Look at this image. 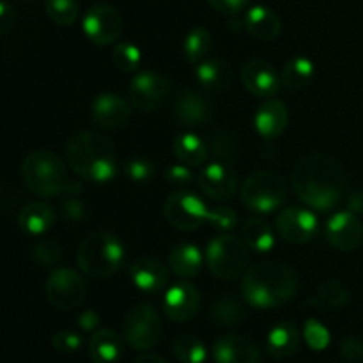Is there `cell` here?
I'll list each match as a JSON object with an SVG mask.
<instances>
[{"instance_id": "cell-33", "label": "cell", "mask_w": 363, "mask_h": 363, "mask_svg": "<svg viewBox=\"0 0 363 363\" xmlns=\"http://www.w3.org/2000/svg\"><path fill=\"white\" fill-rule=\"evenodd\" d=\"M347 301H350V291L346 289V286L339 280H328L321 284L312 303L321 311H340L346 307Z\"/></svg>"}, {"instance_id": "cell-41", "label": "cell", "mask_w": 363, "mask_h": 363, "mask_svg": "<svg viewBox=\"0 0 363 363\" xmlns=\"http://www.w3.org/2000/svg\"><path fill=\"white\" fill-rule=\"evenodd\" d=\"M124 172L131 183H149L155 177V165L145 158H131L124 165Z\"/></svg>"}, {"instance_id": "cell-50", "label": "cell", "mask_w": 363, "mask_h": 363, "mask_svg": "<svg viewBox=\"0 0 363 363\" xmlns=\"http://www.w3.org/2000/svg\"><path fill=\"white\" fill-rule=\"evenodd\" d=\"M133 363H167L165 358H162L160 354L155 353H142Z\"/></svg>"}, {"instance_id": "cell-43", "label": "cell", "mask_w": 363, "mask_h": 363, "mask_svg": "<svg viewBox=\"0 0 363 363\" xmlns=\"http://www.w3.org/2000/svg\"><path fill=\"white\" fill-rule=\"evenodd\" d=\"M208 223L211 227H215L216 230L229 233V230H233L234 227L238 225V215H236V211L230 208L209 209Z\"/></svg>"}, {"instance_id": "cell-21", "label": "cell", "mask_w": 363, "mask_h": 363, "mask_svg": "<svg viewBox=\"0 0 363 363\" xmlns=\"http://www.w3.org/2000/svg\"><path fill=\"white\" fill-rule=\"evenodd\" d=\"M289 124V112H287L286 103L279 99H269L262 103L254 116V128L259 133V137L266 140L279 138L286 131Z\"/></svg>"}, {"instance_id": "cell-6", "label": "cell", "mask_w": 363, "mask_h": 363, "mask_svg": "<svg viewBox=\"0 0 363 363\" xmlns=\"http://www.w3.org/2000/svg\"><path fill=\"white\" fill-rule=\"evenodd\" d=\"M206 264L220 280H234L245 277L250 269V248L230 234L213 238L206 248Z\"/></svg>"}, {"instance_id": "cell-30", "label": "cell", "mask_w": 363, "mask_h": 363, "mask_svg": "<svg viewBox=\"0 0 363 363\" xmlns=\"http://www.w3.org/2000/svg\"><path fill=\"white\" fill-rule=\"evenodd\" d=\"M241 234H243V240L248 245V248L259 252V254H266L275 247V234H273L272 227L261 218L247 220L243 223Z\"/></svg>"}, {"instance_id": "cell-8", "label": "cell", "mask_w": 363, "mask_h": 363, "mask_svg": "<svg viewBox=\"0 0 363 363\" xmlns=\"http://www.w3.org/2000/svg\"><path fill=\"white\" fill-rule=\"evenodd\" d=\"M163 325L156 308L138 303L131 308L123 321V335L128 346L135 351H149L160 342Z\"/></svg>"}, {"instance_id": "cell-20", "label": "cell", "mask_w": 363, "mask_h": 363, "mask_svg": "<svg viewBox=\"0 0 363 363\" xmlns=\"http://www.w3.org/2000/svg\"><path fill=\"white\" fill-rule=\"evenodd\" d=\"M130 275L135 287L145 294L160 293L162 289H165L167 282H169V269L156 257L137 259L131 264Z\"/></svg>"}, {"instance_id": "cell-26", "label": "cell", "mask_w": 363, "mask_h": 363, "mask_svg": "<svg viewBox=\"0 0 363 363\" xmlns=\"http://www.w3.org/2000/svg\"><path fill=\"white\" fill-rule=\"evenodd\" d=\"M169 266L179 279L190 280L199 275L202 268V252L194 243H179L170 250Z\"/></svg>"}, {"instance_id": "cell-2", "label": "cell", "mask_w": 363, "mask_h": 363, "mask_svg": "<svg viewBox=\"0 0 363 363\" xmlns=\"http://www.w3.org/2000/svg\"><path fill=\"white\" fill-rule=\"evenodd\" d=\"M67 163L71 170L89 183L105 184L116 177V149L105 135L98 131H78L67 140Z\"/></svg>"}, {"instance_id": "cell-1", "label": "cell", "mask_w": 363, "mask_h": 363, "mask_svg": "<svg viewBox=\"0 0 363 363\" xmlns=\"http://www.w3.org/2000/svg\"><path fill=\"white\" fill-rule=\"evenodd\" d=\"M291 183L305 206L318 211H330L342 199L346 174L342 165L330 155L311 152L296 162Z\"/></svg>"}, {"instance_id": "cell-46", "label": "cell", "mask_w": 363, "mask_h": 363, "mask_svg": "<svg viewBox=\"0 0 363 363\" xmlns=\"http://www.w3.org/2000/svg\"><path fill=\"white\" fill-rule=\"evenodd\" d=\"M209 6L220 14H227V16H236L238 13L245 9L250 4V0H208Z\"/></svg>"}, {"instance_id": "cell-49", "label": "cell", "mask_w": 363, "mask_h": 363, "mask_svg": "<svg viewBox=\"0 0 363 363\" xmlns=\"http://www.w3.org/2000/svg\"><path fill=\"white\" fill-rule=\"evenodd\" d=\"M347 208L353 213H362L363 211V194L357 191V194L351 195L350 202H347Z\"/></svg>"}, {"instance_id": "cell-35", "label": "cell", "mask_w": 363, "mask_h": 363, "mask_svg": "<svg viewBox=\"0 0 363 363\" xmlns=\"http://www.w3.org/2000/svg\"><path fill=\"white\" fill-rule=\"evenodd\" d=\"M211 50V34L204 27H194L183 41V53L188 62L199 64L202 62L206 55Z\"/></svg>"}, {"instance_id": "cell-32", "label": "cell", "mask_w": 363, "mask_h": 363, "mask_svg": "<svg viewBox=\"0 0 363 363\" xmlns=\"http://www.w3.org/2000/svg\"><path fill=\"white\" fill-rule=\"evenodd\" d=\"M211 319L218 326H227V328H234V326L241 325L245 319V312L238 298L233 294H222L216 298L211 305Z\"/></svg>"}, {"instance_id": "cell-4", "label": "cell", "mask_w": 363, "mask_h": 363, "mask_svg": "<svg viewBox=\"0 0 363 363\" xmlns=\"http://www.w3.org/2000/svg\"><path fill=\"white\" fill-rule=\"evenodd\" d=\"M21 179L25 186L39 197H57V195H78L82 184L67 177L66 165L52 151L28 152L21 163Z\"/></svg>"}, {"instance_id": "cell-3", "label": "cell", "mask_w": 363, "mask_h": 363, "mask_svg": "<svg viewBox=\"0 0 363 363\" xmlns=\"http://www.w3.org/2000/svg\"><path fill=\"white\" fill-rule=\"evenodd\" d=\"M298 277L282 262H259L250 266L241 282V293L250 307L268 311L287 303L296 294Z\"/></svg>"}, {"instance_id": "cell-34", "label": "cell", "mask_w": 363, "mask_h": 363, "mask_svg": "<svg viewBox=\"0 0 363 363\" xmlns=\"http://www.w3.org/2000/svg\"><path fill=\"white\" fill-rule=\"evenodd\" d=\"M172 353L181 363H204L208 350L199 337L183 333L172 340Z\"/></svg>"}, {"instance_id": "cell-25", "label": "cell", "mask_w": 363, "mask_h": 363, "mask_svg": "<svg viewBox=\"0 0 363 363\" xmlns=\"http://www.w3.org/2000/svg\"><path fill=\"white\" fill-rule=\"evenodd\" d=\"M55 222V211L45 202H30L25 206L18 216V225L27 236H43L52 229Z\"/></svg>"}, {"instance_id": "cell-36", "label": "cell", "mask_w": 363, "mask_h": 363, "mask_svg": "<svg viewBox=\"0 0 363 363\" xmlns=\"http://www.w3.org/2000/svg\"><path fill=\"white\" fill-rule=\"evenodd\" d=\"M209 152L216 158V162L230 163L240 155V142L229 130H218L211 135L208 142Z\"/></svg>"}, {"instance_id": "cell-10", "label": "cell", "mask_w": 363, "mask_h": 363, "mask_svg": "<svg viewBox=\"0 0 363 363\" xmlns=\"http://www.w3.org/2000/svg\"><path fill=\"white\" fill-rule=\"evenodd\" d=\"M165 220L179 230H195L208 222L209 209L202 199L190 191H174L163 204Z\"/></svg>"}, {"instance_id": "cell-19", "label": "cell", "mask_w": 363, "mask_h": 363, "mask_svg": "<svg viewBox=\"0 0 363 363\" xmlns=\"http://www.w3.org/2000/svg\"><path fill=\"white\" fill-rule=\"evenodd\" d=\"M216 363H261V351L252 340L241 335H223L213 344Z\"/></svg>"}, {"instance_id": "cell-14", "label": "cell", "mask_w": 363, "mask_h": 363, "mask_svg": "<svg viewBox=\"0 0 363 363\" xmlns=\"http://www.w3.org/2000/svg\"><path fill=\"white\" fill-rule=\"evenodd\" d=\"M201 307V294L190 280H179L165 291L163 311L174 323H186L195 318Z\"/></svg>"}, {"instance_id": "cell-15", "label": "cell", "mask_w": 363, "mask_h": 363, "mask_svg": "<svg viewBox=\"0 0 363 363\" xmlns=\"http://www.w3.org/2000/svg\"><path fill=\"white\" fill-rule=\"evenodd\" d=\"M197 183L202 194L208 195L213 201L223 202L230 201L236 194L238 177L229 167V163L213 162L209 165L202 167L197 176Z\"/></svg>"}, {"instance_id": "cell-9", "label": "cell", "mask_w": 363, "mask_h": 363, "mask_svg": "<svg viewBox=\"0 0 363 363\" xmlns=\"http://www.w3.org/2000/svg\"><path fill=\"white\" fill-rule=\"evenodd\" d=\"M50 305L57 311L69 312L80 307L87 296L84 277L71 268H57L50 273L45 284Z\"/></svg>"}, {"instance_id": "cell-24", "label": "cell", "mask_w": 363, "mask_h": 363, "mask_svg": "<svg viewBox=\"0 0 363 363\" xmlns=\"http://www.w3.org/2000/svg\"><path fill=\"white\" fill-rule=\"evenodd\" d=\"M89 354L94 363H119L124 357V340L110 328H99L89 340Z\"/></svg>"}, {"instance_id": "cell-47", "label": "cell", "mask_w": 363, "mask_h": 363, "mask_svg": "<svg viewBox=\"0 0 363 363\" xmlns=\"http://www.w3.org/2000/svg\"><path fill=\"white\" fill-rule=\"evenodd\" d=\"M340 353L344 358L351 362H358L363 358V342L354 339V337H347L340 342Z\"/></svg>"}, {"instance_id": "cell-17", "label": "cell", "mask_w": 363, "mask_h": 363, "mask_svg": "<svg viewBox=\"0 0 363 363\" xmlns=\"http://www.w3.org/2000/svg\"><path fill=\"white\" fill-rule=\"evenodd\" d=\"M241 82L250 94L257 98H272L279 92L282 85V77H279L275 67L266 60H248L241 69Z\"/></svg>"}, {"instance_id": "cell-13", "label": "cell", "mask_w": 363, "mask_h": 363, "mask_svg": "<svg viewBox=\"0 0 363 363\" xmlns=\"http://www.w3.org/2000/svg\"><path fill=\"white\" fill-rule=\"evenodd\" d=\"M277 233L284 241L293 245H303L318 233V216L307 208H287L277 216Z\"/></svg>"}, {"instance_id": "cell-31", "label": "cell", "mask_w": 363, "mask_h": 363, "mask_svg": "<svg viewBox=\"0 0 363 363\" xmlns=\"http://www.w3.org/2000/svg\"><path fill=\"white\" fill-rule=\"evenodd\" d=\"M314 78V62L308 57H293L284 66L282 85L289 91L305 89Z\"/></svg>"}, {"instance_id": "cell-45", "label": "cell", "mask_w": 363, "mask_h": 363, "mask_svg": "<svg viewBox=\"0 0 363 363\" xmlns=\"http://www.w3.org/2000/svg\"><path fill=\"white\" fill-rule=\"evenodd\" d=\"M62 216L71 223H78L87 216V209L77 197H69L62 204Z\"/></svg>"}, {"instance_id": "cell-27", "label": "cell", "mask_w": 363, "mask_h": 363, "mask_svg": "<svg viewBox=\"0 0 363 363\" xmlns=\"http://www.w3.org/2000/svg\"><path fill=\"white\" fill-rule=\"evenodd\" d=\"M266 346H268V353L275 360H282V358L291 357L298 350V346H300V332H298L293 323H279V325L269 330Z\"/></svg>"}, {"instance_id": "cell-40", "label": "cell", "mask_w": 363, "mask_h": 363, "mask_svg": "<svg viewBox=\"0 0 363 363\" xmlns=\"http://www.w3.org/2000/svg\"><path fill=\"white\" fill-rule=\"evenodd\" d=\"M303 337L305 342L311 350L314 351H323L330 346V330L323 325L318 319H308L303 326Z\"/></svg>"}, {"instance_id": "cell-38", "label": "cell", "mask_w": 363, "mask_h": 363, "mask_svg": "<svg viewBox=\"0 0 363 363\" xmlns=\"http://www.w3.org/2000/svg\"><path fill=\"white\" fill-rule=\"evenodd\" d=\"M45 9L50 20L62 27L73 25L80 13L77 0H45Z\"/></svg>"}, {"instance_id": "cell-39", "label": "cell", "mask_w": 363, "mask_h": 363, "mask_svg": "<svg viewBox=\"0 0 363 363\" xmlns=\"http://www.w3.org/2000/svg\"><path fill=\"white\" fill-rule=\"evenodd\" d=\"M32 257L43 268H50V266H55L57 262L62 257V248L52 238H41L38 243L32 248Z\"/></svg>"}, {"instance_id": "cell-16", "label": "cell", "mask_w": 363, "mask_h": 363, "mask_svg": "<svg viewBox=\"0 0 363 363\" xmlns=\"http://www.w3.org/2000/svg\"><path fill=\"white\" fill-rule=\"evenodd\" d=\"M326 240L340 252L357 250L363 243V225L357 213H335L326 223Z\"/></svg>"}, {"instance_id": "cell-29", "label": "cell", "mask_w": 363, "mask_h": 363, "mask_svg": "<svg viewBox=\"0 0 363 363\" xmlns=\"http://www.w3.org/2000/svg\"><path fill=\"white\" fill-rule=\"evenodd\" d=\"M195 77H197L199 84L209 92H220L229 87L230 84L229 66L218 59L199 62V66L195 67Z\"/></svg>"}, {"instance_id": "cell-12", "label": "cell", "mask_w": 363, "mask_h": 363, "mask_svg": "<svg viewBox=\"0 0 363 363\" xmlns=\"http://www.w3.org/2000/svg\"><path fill=\"white\" fill-rule=\"evenodd\" d=\"M172 85L165 77L152 71H142L131 80L130 101L140 112H152L169 98Z\"/></svg>"}, {"instance_id": "cell-42", "label": "cell", "mask_w": 363, "mask_h": 363, "mask_svg": "<svg viewBox=\"0 0 363 363\" xmlns=\"http://www.w3.org/2000/svg\"><path fill=\"white\" fill-rule=\"evenodd\" d=\"M82 344H84V339H82L80 333L71 332V330H60V332H57L52 337L53 350L59 351L60 354L77 353L82 347Z\"/></svg>"}, {"instance_id": "cell-28", "label": "cell", "mask_w": 363, "mask_h": 363, "mask_svg": "<svg viewBox=\"0 0 363 363\" xmlns=\"http://www.w3.org/2000/svg\"><path fill=\"white\" fill-rule=\"evenodd\" d=\"M174 155L186 167H202L209 156V145L195 133H181L174 138Z\"/></svg>"}, {"instance_id": "cell-44", "label": "cell", "mask_w": 363, "mask_h": 363, "mask_svg": "<svg viewBox=\"0 0 363 363\" xmlns=\"http://www.w3.org/2000/svg\"><path fill=\"white\" fill-rule=\"evenodd\" d=\"M190 169H191V167L183 165V163H179V165L169 167V169L165 170V179L169 181L170 184H177V186H186V184L194 183V181H195L194 172H191Z\"/></svg>"}, {"instance_id": "cell-18", "label": "cell", "mask_w": 363, "mask_h": 363, "mask_svg": "<svg viewBox=\"0 0 363 363\" xmlns=\"http://www.w3.org/2000/svg\"><path fill=\"white\" fill-rule=\"evenodd\" d=\"M92 121L105 130H119L130 121V103L119 94L103 92L92 101Z\"/></svg>"}, {"instance_id": "cell-5", "label": "cell", "mask_w": 363, "mask_h": 363, "mask_svg": "<svg viewBox=\"0 0 363 363\" xmlns=\"http://www.w3.org/2000/svg\"><path fill=\"white\" fill-rule=\"evenodd\" d=\"M124 243L110 233L87 234L77 250L78 268L92 280H106L116 275L124 264Z\"/></svg>"}, {"instance_id": "cell-37", "label": "cell", "mask_w": 363, "mask_h": 363, "mask_svg": "<svg viewBox=\"0 0 363 363\" xmlns=\"http://www.w3.org/2000/svg\"><path fill=\"white\" fill-rule=\"evenodd\" d=\"M112 60L124 73H135L142 64V52L135 43L123 41L113 46Z\"/></svg>"}, {"instance_id": "cell-7", "label": "cell", "mask_w": 363, "mask_h": 363, "mask_svg": "<svg viewBox=\"0 0 363 363\" xmlns=\"http://www.w3.org/2000/svg\"><path fill=\"white\" fill-rule=\"evenodd\" d=\"M286 199V181L272 170H259L250 174L241 186V202L245 208L262 215L279 209Z\"/></svg>"}, {"instance_id": "cell-48", "label": "cell", "mask_w": 363, "mask_h": 363, "mask_svg": "<svg viewBox=\"0 0 363 363\" xmlns=\"http://www.w3.org/2000/svg\"><path fill=\"white\" fill-rule=\"evenodd\" d=\"M78 328L84 330V332H96L99 325V315L94 311H84L77 319Z\"/></svg>"}, {"instance_id": "cell-22", "label": "cell", "mask_w": 363, "mask_h": 363, "mask_svg": "<svg viewBox=\"0 0 363 363\" xmlns=\"http://www.w3.org/2000/svg\"><path fill=\"white\" fill-rule=\"evenodd\" d=\"M174 116L177 123L186 128L206 126L211 119V108L202 96L194 91L181 92L174 106Z\"/></svg>"}, {"instance_id": "cell-11", "label": "cell", "mask_w": 363, "mask_h": 363, "mask_svg": "<svg viewBox=\"0 0 363 363\" xmlns=\"http://www.w3.org/2000/svg\"><path fill=\"white\" fill-rule=\"evenodd\" d=\"M82 30L94 45H116L123 34V16L108 4H94L82 20Z\"/></svg>"}, {"instance_id": "cell-23", "label": "cell", "mask_w": 363, "mask_h": 363, "mask_svg": "<svg viewBox=\"0 0 363 363\" xmlns=\"http://www.w3.org/2000/svg\"><path fill=\"white\" fill-rule=\"evenodd\" d=\"M243 25L252 38L259 41H273L282 30V21L273 9L266 6H254L245 13Z\"/></svg>"}]
</instances>
